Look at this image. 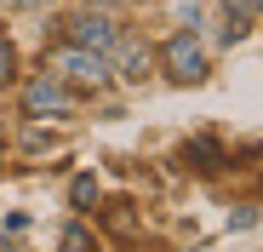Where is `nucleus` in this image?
Segmentation results:
<instances>
[{
  "label": "nucleus",
  "mask_w": 263,
  "mask_h": 252,
  "mask_svg": "<svg viewBox=\"0 0 263 252\" xmlns=\"http://www.w3.org/2000/svg\"><path fill=\"white\" fill-rule=\"evenodd\" d=\"M183 160H206L200 172H212V166H217V143H206V138H200V143H189V149H183Z\"/></svg>",
  "instance_id": "nucleus-7"
},
{
  "label": "nucleus",
  "mask_w": 263,
  "mask_h": 252,
  "mask_svg": "<svg viewBox=\"0 0 263 252\" xmlns=\"http://www.w3.org/2000/svg\"><path fill=\"white\" fill-rule=\"evenodd\" d=\"M52 75L69 80V86H103V80H109V63H103V52L63 46V52H52Z\"/></svg>",
  "instance_id": "nucleus-1"
},
{
  "label": "nucleus",
  "mask_w": 263,
  "mask_h": 252,
  "mask_svg": "<svg viewBox=\"0 0 263 252\" xmlns=\"http://www.w3.org/2000/svg\"><path fill=\"white\" fill-rule=\"evenodd\" d=\"M69 34H74V46H86V52H103V58L120 46V34H115V23H109L103 12H86V17H74V23H69Z\"/></svg>",
  "instance_id": "nucleus-3"
},
{
  "label": "nucleus",
  "mask_w": 263,
  "mask_h": 252,
  "mask_svg": "<svg viewBox=\"0 0 263 252\" xmlns=\"http://www.w3.org/2000/svg\"><path fill=\"white\" fill-rule=\"evenodd\" d=\"M240 12H263V0H240Z\"/></svg>",
  "instance_id": "nucleus-9"
},
{
  "label": "nucleus",
  "mask_w": 263,
  "mask_h": 252,
  "mask_svg": "<svg viewBox=\"0 0 263 252\" xmlns=\"http://www.w3.org/2000/svg\"><path fill=\"white\" fill-rule=\"evenodd\" d=\"M103 6H115V0H103Z\"/></svg>",
  "instance_id": "nucleus-10"
},
{
  "label": "nucleus",
  "mask_w": 263,
  "mask_h": 252,
  "mask_svg": "<svg viewBox=\"0 0 263 252\" xmlns=\"http://www.w3.org/2000/svg\"><path fill=\"white\" fill-rule=\"evenodd\" d=\"M115 58H120V80H143L149 75V46H115Z\"/></svg>",
  "instance_id": "nucleus-5"
},
{
  "label": "nucleus",
  "mask_w": 263,
  "mask_h": 252,
  "mask_svg": "<svg viewBox=\"0 0 263 252\" xmlns=\"http://www.w3.org/2000/svg\"><path fill=\"white\" fill-rule=\"evenodd\" d=\"M12 63H17V58H12V46L0 40V80H12Z\"/></svg>",
  "instance_id": "nucleus-8"
},
{
  "label": "nucleus",
  "mask_w": 263,
  "mask_h": 252,
  "mask_svg": "<svg viewBox=\"0 0 263 252\" xmlns=\"http://www.w3.org/2000/svg\"><path fill=\"white\" fill-rule=\"evenodd\" d=\"M23 103H29V115H63V109H69V98H63V86H58V75H52V80H34V86L23 92Z\"/></svg>",
  "instance_id": "nucleus-4"
},
{
  "label": "nucleus",
  "mask_w": 263,
  "mask_h": 252,
  "mask_svg": "<svg viewBox=\"0 0 263 252\" xmlns=\"http://www.w3.org/2000/svg\"><path fill=\"white\" fill-rule=\"evenodd\" d=\"M166 75H172V80H183V86L206 80V46H200V40H195L189 29L166 40Z\"/></svg>",
  "instance_id": "nucleus-2"
},
{
  "label": "nucleus",
  "mask_w": 263,
  "mask_h": 252,
  "mask_svg": "<svg viewBox=\"0 0 263 252\" xmlns=\"http://www.w3.org/2000/svg\"><path fill=\"white\" fill-rule=\"evenodd\" d=\"M69 201H74L80 212H86V206L98 201V178H92V172H86V178H74V189H69Z\"/></svg>",
  "instance_id": "nucleus-6"
}]
</instances>
